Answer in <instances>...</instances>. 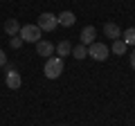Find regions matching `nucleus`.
Masks as SVG:
<instances>
[{"label": "nucleus", "mask_w": 135, "mask_h": 126, "mask_svg": "<svg viewBox=\"0 0 135 126\" xmlns=\"http://www.w3.org/2000/svg\"><path fill=\"white\" fill-rule=\"evenodd\" d=\"M61 126H65V124H61Z\"/></svg>", "instance_id": "nucleus-18"}, {"label": "nucleus", "mask_w": 135, "mask_h": 126, "mask_svg": "<svg viewBox=\"0 0 135 126\" xmlns=\"http://www.w3.org/2000/svg\"><path fill=\"white\" fill-rule=\"evenodd\" d=\"M131 68L135 70V50H133V52H131Z\"/></svg>", "instance_id": "nucleus-17"}, {"label": "nucleus", "mask_w": 135, "mask_h": 126, "mask_svg": "<svg viewBox=\"0 0 135 126\" xmlns=\"http://www.w3.org/2000/svg\"><path fill=\"white\" fill-rule=\"evenodd\" d=\"M41 27V32H54V29L59 27V20L54 14H50V11H43V14L38 16V23H36Z\"/></svg>", "instance_id": "nucleus-4"}, {"label": "nucleus", "mask_w": 135, "mask_h": 126, "mask_svg": "<svg viewBox=\"0 0 135 126\" xmlns=\"http://www.w3.org/2000/svg\"><path fill=\"white\" fill-rule=\"evenodd\" d=\"M0 65H7V54L0 50Z\"/></svg>", "instance_id": "nucleus-16"}, {"label": "nucleus", "mask_w": 135, "mask_h": 126, "mask_svg": "<svg viewBox=\"0 0 135 126\" xmlns=\"http://www.w3.org/2000/svg\"><path fill=\"white\" fill-rule=\"evenodd\" d=\"M70 54H72V56L77 59V61H81V59H86V56H88V47L79 43L77 47H72V52H70Z\"/></svg>", "instance_id": "nucleus-13"}, {"label": "nucleus", "mask_w": 135, "mask_h": 126, "mask_svg": "<svg viewBox=\"0 0 135 126\" xmlns=\"http://www.w3.org/2000/svg\"><path fill=\"white\" fill-rule=\"evenodd\" d=\"M108 54H110V50L104 43H90L88 45V56H90L92 61H106Z\"/></svg>", "instance_id": "nucleus-3"}, {"label": "nucleus", "mask_w": 135, "mask_h": 126, "mask_svg": "<svg viewBox=\"0 0 135 126\" xmlns=\"http://www.w3.org/2000/svg\"><path fill=\"white\" fill-rule=\"evenodd\" d=\"M47 79H59L63 72V59L61 56H47L45 59V68H43Z\"/></svg>", "instance_id": "nucleus-1"}, {"label": "nucleus", "mask_w": 135, "mask_h": 126, "mask_svg": "<svg viewBox=\"0 0 135 126\" xmlns=\"http://www.w3.org/2000/svg\"><path fill=\"white\" fill-rule=\"evenodd\" d=\"M5 32H7V36H18V32H20V23H18L16 18L5 20Z\"/></svg>", "instance_id": "nucleus-10"}, {"label": "nucleus", "mask_w": 135, "mask_h": 126, "mask_svg": "<svg viewBox=\"0 0 135 126\" xmlns=\"http://www.w3.org/2000/svg\"><path fill=\"white\" fill-rule=\"evenodd\" d=\"M9 45H11V47H14V50H18L20 45H23V38H20V36H11V41H9Z\"/></svg>", "instance_id": "nucleus-15"}, {"label": "nucleus", "mask_w": 135, "mask_h": 126, "mask_svg": "<svg viewBox=\"0 0 135 126\" xmlns=\"http://www.w3.org/2000/svg\"><path fill=\"white\" fill-rule=\"evenodd\" d=\"M36 54L43 56V59L52 56L54 54V43H50V41H38V43H36Z\"/></svg>", "instance_id": "nucleus-7"}, {"label": "nucleus", "mask_w": 135, "mask_h": 126, "mask_svg": "<svg viewBox=\"0 0 135 126\" xmlns=\"http://www.w3.org/2000/svg\"><path fill=\"white\" fill-rule=\"evenodd\" d=\"M122 41L126 45H135V27H128L126 32H122Z\"/></svg>", "instance_id": "nucleus-14"}, {"label": "nucleus", "mask_w": 135, "mask_h": 126, "mask_svg": "<svg viewBox=\"0 0 135 126\" xmlns=\"http://www.w3.org/2000/svg\"><path fill=\"white\" fill-rule=\"evenodd\" d=\"M95 36H97V29H95V25H86V27L81 29V45H90V43H95Z\"/></svg>", "instance_id": "nucleus-6"}, {"label": "nucleus", "mask_w": 135, "mask_h": 126, "mask_svg": "<svg viewBox=\"0 0 135 126\" xmlns=\"http://www.w3.org/2000/svg\"><path fill=\"white\" fill-rule=\"evenodd\" d=\"M104 34H106L110 41H115V38H122V29L117 27L115 23H106L104 25Z\"/></svg>", "instance_id": "nucleus-9"}, {"label": "nucleus", "mask_w": 135, "mask_h": 126, "mask_svg": "<svg viewBox=\"0 0 135 126\" xmlns=\"http://www.w3.org/2000/svg\"><path fill=\"white\" fill-rule=\"evenodd\" d=\"M5 83H7V88H9V90H18V88L23 86V79H20V74L16 72V68H11V65H9V72H7Z\"/></svg>", "instance_id": "nucleus-5"}, {"label": "nucleus", "mask_w": 135, "mask_h": 126, "mask_svg": "<svg viewBox=\"0 0 135 126\" xmlns=\"http://www.w3.org/2000/svg\"><path fill=\"white\" fill-rule=\"evenodd\" d=\"M18 36L23 38V43H38L41 41V27L38 25H23Z\"/></svg>", "instance_id": "nucleus-2"}, {"label": "nucleus", "mask_w": 135, "mask_h": 126, "mask_svg": "<svg viewBox=\"0 0 135 126\" xmlns=\"http://www.w3.org/2000/svg\"><path fill=\"white\" fill-rule=\"evenodd\" d=\"M59 25H63V27H72L74 23H77V16L72 14V11H61V14L56 16Z\"/></svg>", "instance_id": "nucleus-8"}, {"label": "nucleus", "mask_w": 135, "mask_h": 126, "mask_svg": "<svg viewBox=\"0 0 135 126\" xmlns=\"http://www.w3.org/2000/svg\"><path fill=\"white\" fill-rule=\"evenodd\" d=\"M126 50H128V45H126L122 38H115V41H113V54L122 56V54H126Z\"/></svg>", "instance_id": "nucleus-12"}, {"label": "nucleus", "mask_w": 135, "mask_h": 126, "mask_svg": "<svg viewBox=\"0 0 135 126\" xmlns=\"http://www.w3.org/2000/svg\"><path fill=\"white\" fill-rule=\"evenodd\" d=\"M54 52H56L61 59H63V56H68V54L72 52V45H70V41H61L59 45H54Z\"/></svg>", "instance_id": "nucleus-11"}]
</instances>
